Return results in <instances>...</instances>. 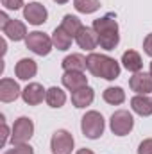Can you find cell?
Instances as JSON below:
<instances>
[{
	"mask_svg": "<svg viewBox=\"0 0 152 154\" xmlns=\"http://www.w3.org/2000/svg\"><path fill=\"white\" fill-rule=\"evenodd\" d=\"M86 68L90 70V74L99 79H106V81H113L120 75V65L118 61L106 56V54H97L91 52L86 57Z\"/></svg>",
	"mask_w": 152,
	"mask_h": 154,
	"instance_id": "6da1fadb",
	"label": "cell"
},
{
	"mask_svg": "<svg viewBox=\"0 0 152 154\" xmlns=\"http://www.w3.org/2000/svg\"><path fill=\"white\" fill-rule=\"evenodd\" d=\"M20 95H22V90L16 81H13L9 77H4L0 81V100L2 102H13Z\"/></svg>",
	"mask_w": 152,
	"mask_h": 154,
	"instance_id": "30bf717a",
	"label": "cell"
},
{
	"mask_svg": "<svg viewBox=\"0 0 152 154\" xmlns=\"http://www.w3.org/2000/svg\"><path fill=\"white\" fill-rule=\"evenodd\" d=\"M2 32L9 39H13V41H22V39L27 38V29H25V25L20 20H9L2 27Z\"/></svg>",
	"mask_w": 152,
	"mask_h": 154,
	"instance_id": "9a60e30c",
	"label": "cell"
},
{
	"mask_svg": "<svg viewBox=\"0 0 152 154\" xmlns=\"http://www.w3.org/2000/svg\"><path fill=\"white\" fill-rule=\"evenodd\" d=\"M54 2H56V4H66L68 0H54Z\"/></svg>",
	"mask_w": 152,
	"mask_h": 154,
	"instance_id": "1f68e13d",
	"label": "cell"
},
{
	"mask_svg": "<svg viewBox=\"0 0 152 154\" xmlns=\"http://www.w3.org/2000/svg\"><path fill=\"white\" fill-rule=\"evenodd\" d=\"M74 7L79 13L91 14V13H95L100 7V2L99 0H74Z\"/></svg>",
	"mask_w": 152,
	"mask_h": 154,
	"instance_id": "cb8c5ba5",
	"label": "cell"
},
{
	"mask_svg": "<svg viewBox=\"0 0 152 154\" xmlns=\"http://www.w3.org/2000/svg\"><path fill=\"white\" fill-rule=\"evenodd\" d=\"M63 68L65 72H82L86 68V57L81 54H72L63 59Z\"/></svg>",
	"mask_w": 152,
	"mask_h": 154,
	"instance_id": "ffe728a7",
	"label": "cell"
},
{
	"mask_svg": "<svg viewBox=\"0 0 152 154\" xmlns=\"http://www.w3.org/2000/svg\"><path fill=\"white\" fill-rule=\"evenodd\" d=\"M74 136L66 129H59L54 133L50 140V149L54 154H70L74 151Z\"/></svg>",
	"mask_w": 152,
	"mask_h": 154,
	"instance_id": "52a82bcc",
	"label": "cell"
},
{
	"mask_svg": "<svg viewBox=\"0 0 152 154\" xmlns=\"http://www.w3.org/2000/svg\"><path fill=\"white\" fill-rule=\"evenodd\" d=\"M61 27H63V29H65L72 38L75 39L79 29L82 27V23H81V20H79L77 16H74V14H66V16L63 18V22H61Z\"/></svg>",
	"mask_w": 152,
	"mask_h": 154,
	"instance_id": "603a6c76",
	"label": "cell"
},
{
	"mask_svg": "<svg viewBox=\"0 0 152 154\" xmlns=\"http://www.w3.org/2000/svg\"><path fill=\"white\" fill-rule=\"evenodd\" d=\"M25 45H27L29 50H32V52L38 54V56H47V54L52 50V47H54L52 38H48L47 34H43V32H39V31L29 32L27 38H25Z\"/></svg>",
	"mask_w": 152,
	"mask_h": 154,
	"instance_id": "8992f818",
	"label": "cell"
},
{
	"mask_svg": "<svg viewBox=\"0 0 152 154\" xmlns=\"http://www.w3.org/2000/svg\"><path fill=\"white\" fill-rule=\"evenodd\" d=\"M81 129H82V134L86 138H90V140L100 138L102 133H104V116L99 111H88L82 116Z\"/></svg>",
	"mask_w": 152,
	"mask_h": 154,
	"instance_id": "3957f363",
	"label": "cell"
},
{
	"mask_svg": "<svg viewBox=\"0 0 152 154\" xmlns=\"http://www.w3.org/2000/svg\"><path fill=\"white\" fill-rule=\"evenodd\" d=\"M93 31L97 32L99 38V45L106 50H113L120 41V34H118V23L111 14H106L102 18H97L93 22Z\"/></svg>",
	"mask_w": 152,
	"mask_h": 154,
	"instance_id": "7a4b0ae2",
	"label": "cell"
},
{
	"mask_svg": "<svg viewBox=\"0 0 152 154\" xmlns=\"http://www.w3.org/2000/svg\"><path fill=\"white\" fill-rule=\"evenodd\" d=\"M95 99V91L90 88V86H84L77 91H72V104L75 108H86L93 102Z\"/></svg>",
	"mask_w": 152,
	"mask_h": 154,
	"instance_id": "2e32d148",
	"label": "cell"
},
{
	"mask_svg": "<svg viewBox=\"0 0 152 154\" xmlns=\"http://www.w3.org/2000/svg\"><path fill=\"white\" fill-rule=\"evenodd\" d=\"M109 127L113 131V134L116 136H125L132 131L134 127V118L132 115L127 111V109H118L111 115V120H109Z\"/></svg>",
	"mask_w": 152,
	"mask_h": 154,
	"instance_id": "277c9868",
	"label": "cell"
},
{
	"mask_svg": "<svg viewBox=\"0 0 152 154\" xmlns=\"http://www.w3.org/2000/svg\"><path fill=\"white\" fill-rule=\"evenodd\" d=\"M47 16H48V13H47L45 5L39 4V2H31V4H27V5L23 7V18H25L29 23H32V25H41V23H45V22H47Z\"/></svg>",
	"mask_w": 152,
	"mask_h": 154,
	"instance_id": "ba28073f",
	"label": "cell"
},
{
	"mask_svg": "<svg viewBox=\"0 0 152 154\" xmlns=\"http://www.w3.org/2000/svg\"><path fill=\"white\" fill-rule=\"evenodd\" d=\"M7 138H9V129H7V125L4 122V116H2V140H0V145L2 147L7 143Z\"/></svg>",
	"mask_w": 152,
	"mask_h": 154,
	"instance_id": "f1b7e54d",
	"label": "cell"
},
{
	"mask_svg": "<svg viewBox=\"0 0 152 154\" xmlns=\"http://www.w3.org/2000/svg\"><path fill=\"white\" fill-rule=\"evenodd\" d=\"M138 154H152V138H147V140H143L140 143Z\"/></svg>",
	"mask_w": 152,
	"mask_h": 154,
	"instance_id": "484cf974",
	"label": "cell"
},
{
	"mask_svg": "<svg viewBox=\"0 0 152 154\" xmlns=\"http://www.w3.org/2000/svg\"><path fill=\"white\" fill-rule=\"evenodd\" d=\"M129 86L132 91H136L138 95H147L152 91V75L145 74V72H138L131 77Z\"/></svg>",
	"mask_w": 152,
	"mask_h": 154,
	"instance_id": "8fae6325",
	"label": "cell"
},
{
	"mask_svg": "<svg viewBox=\"0 0 152 154\" xmlns=\"http://www.w3.org/2000/svg\"><path fill=\"white\" fill-rule=\"evenodd\" d=\"M36 72H38V65H36V61L31 59V57L20 59V61L16 63V66H14V74H16L18 79H22V81L32 79V77L36 75Z\"/></svg>",
	"mask_w": 152,
	"mask_h": 154,
	"instance_id": "4fadbf2b",
	"label": "cell"
},
{
	"mask_svg": "<svg viewBox=\"0 0 152 154\" xmlns=\"http://www.w3.org/2000/svg\"><path fill=\"white\" fill-rule=\"evenodd\" d=\"M45 100H47V104H48L50 108H63L65 102H66V93H65L61 88L52 86V88L47 90V97H45Z\"/></svg>",
	"mask_w": 152,
	"mask_h": 154,
	"instance_id": "d6986e66",
	"label": "cell"
},
{
	"mask_svg": "<svg viewBox=\"0 0 152 154\" xmlns=\"http://www.w3.org/2000/svg\"><path fill=\"white\" fill-rule=\"evenodd\" d=\"M7 22H9V18H7V14H5V13H0V25L4 27V25H5Z\"/></svg>",
	"mask_w": 152,
	"mask_h": 154,
	"instance_id": "f546056e",
	"label": "cell"
},
{
	"mask_svg": "<svg viewBox=\"0 0 152 154\" xmlns=\"http://www.w3.org/2000/svg\"><path fill=\"white\" fill-rule=\"evenodd\" d=\"M131 108L134 113L140 116H150L152 115V99L145 97V95H136L131 99Z\"/></svg>",
	"mask_w": 152,
	"mask_h": 154,
	"instance_id": "e0dca14e",
	"label": "cell"
},
{
	"mask_svg": "<svg viewBox=\"0 0 152 154\" xmlns=\"http://www.w3.org/2000/svg\"><path fill=\"white\" fill-rule=\"evenodd\" d=\"M122 63H123V66H125L129 72H132V74H138V72H141V68H143L141 56H140L136 50H127V52H123Z\"/></svg>",
	"mask_w": 152,
	"mask_h": 154,
	"instance_id": "ac0fdd59",
	"label": "cell"
},
{
	"mask_svg": "<svg viewBox=\"0 0 152 154\" xmlns=\"http://www.w3.org/2000/svg\"><path fill=\"white\" fill-rule=\"evenodd\" d=\"M72 36L59 25L54 32H52V43H54V47L57 48V50H68L70 48V45H72Z\"/></svg>",
	"mask_w": 152,
	"mask_h": 154,
	"instance_id": "44dd1931",
	"label": "cell"
},
{
	"mask_svg": "<svg viewBox=\"0 0 152 154\" xmlns=\"http://www.w3.org/2000/svg\"><path fill=\"white\" fill-rule=\"evenodd\" d=\"M77 45L84 50H93L97 45H99V38H97V32L93 31V27H81L79 32L75 36Z\"/></svg>",
	"mask_w": 152,
	"mask_h": 154,
	"instance_id": "7c38bea8",
	"label": "cell"
},
{
	"mask_svg": "<svg viewBox=\"0 0 152 154\" xmlns=\"http://www.w3.org/2000/svg\"><path fill=\"white\" fill-rule=\"evenodd\" d=\"M75 154H95L93 151H90V149H81V151H77Z\"/></svg>",
	"mask_w": 152,
	"mask_h": 154,
	"instance_id": "4dcf8cb0",
	"label": "cell"
},
{
	"mask_svg": "<svg viewBox=\"0 0 152 154\" xmlns=\"http://www.w3.org/2000/svg\"><path fill=\"white\" fill-rule=\"evenodd\" d=\"M2 5L5 9H11V11H16L23 5V0H2Z\"/></svg>",
	"mask_w": 152,
	"mask_h": 154,
	"instance_id": "4316f807",
	"label": "cell"
},
{
	"mask_svg": "<svg viewBox=\"0 0 152 154\" xmlns=\"http://www.w3.org/2000/svg\"><path fill=\"white\" fill-rule=\"evenodd\" d=\"M61 81H63V86L68 88L70 91H77L88 86V77L84 75V72H65Z\"/></svg>",
	"mask_w": 152,
	"mask_h": 154,
	"instance_id": "5bb4252c",
	"label": "cell"
},
{
	"mask_svg": "<svg viewBox=\"0 0 152 154\" xmlns=\"http://www.w3.org/2000/svg\"><path fill=\"white\" fill-rule=\"evenodd\" d=\"M45 97H47V90L39 82H31L22 90V99L29 106H38L39 102H43Z\"/></svg>",
	"mask_w": 152,
	"mask_h": 154,
	"instance_id": "9c48e42d",
	"label": "cell"
},
{
	"mask_svg": "<svg viewBox=\"0 0 152 154\" xmlns=\"http://www.w3.org/2000/svg\"><path fill=\"white\" fill-rule=\"evenodd\" d=\"M4 154H34V149H32L31 145H27V143H18V145H14L13 149L5 151Z\"/></svg>",
	"mask_w": 152,
	"mask_h": 154,
	"instance_id": "d4e9b609",
	"label": "cell"
},
{
	"mask_svg": "<svg viewBox=\"0 0 152 154\" xmlns=\"http://www.w3.org/2000/svg\"><path fill=\"white\" fill-rule=\"evenodd\" d=\"M102 97H104V100H106L108 104L118 106V104H122V102L125 100V91H123L120 86H109V88L104 90Z\"/></svg>",
	"mask_w": 152,
	"mask_h": 154,
	"instance_id": "7402d4cb",
	"label": "cell"
},
{
	"mask_svg": "<svg viewBox=\"0 0 152 154\" xmlns=\"http://www.w3.org/2000/svg\"><path fill=\"white\" fill-rule=\"evenodd\" d=\"M143 50H145L147 56H150L152 57V32L150 34H147V38L143 39Z\"/></svg>",
	"mask_w": 152,
	"mask_h": 154,
	"instance_id": "83f0119b",
	"label": "cell"
},
{
	"mask_svg": "<svg viewBox=\"0 0 152 154\" xmlns=\"http://www.w3.org/2000/svg\"><path fill=\"white\" fill-rule=\"evenodd\" d=\"M32 134H34V124H32V120L27 118V116H20V118L14 122L13 129H11V142H13L14 145H18V143H27Z\"/></svg>",
	"mask_w": 152,
	"mask_h": 154,
	"instance_id": "5b68a950",
	"label": "cell"
},
{
	"mask_svg": "<svg viewBox=\"0 0 152 154\" xmlns=\"http://www.w3.org/2000/svg\"><path fill=\"white\" fill-rule=\"evenodd\" d=\"M150 75H152V63H150Z\"/></svg>",
	"mask_w": 152,
	"mask_h": 154,
	"instance_id": "d6a6232c",
	"label": "cell"
}]
</instances>
